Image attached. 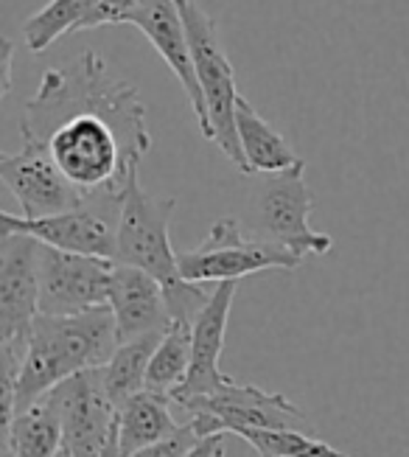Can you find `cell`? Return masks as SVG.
<instances>
[{
	"label": "cell",
	"mask_w": 409,
	"mask_h": 457,
	"mask_svg": "<svg viewBox=\"0 0 409 457\" xmlns=\"http://www.w3.org/2000/svg\"><path fill=\"white\" fill-rule=\"evenodd\" d=\"M23 137L48 146L85 196L121 194L151 149L146 104L135 85L112 76L95 51L68 68H48L20 115Z\"/></svg>",
	"instance_id": "cell-1"
},
{
	"label": "cell",
	"mask_w": 409,
	"mask_h": 457,
	"mask_svg": "<svg viewBox=\"0 0 409 457\" xmlns=\"http://www.w3.org/2000/svg\"><path fill=\"white\" fill-rule=\"evenodd\" d=\"M115 348H119V334L110 306L70 317L40 314L31 326L20 376L14 385V415L73 376L104 368Z\"/></svg>",
	"instance_id": "cell-2"
},
{
	"label": "cell",
	"mask_w": 409,
	"mask_h": 457,
	"mask_svg": "<svg viewBox=\"0 0 409 457\" xmlns=\"http://www.w3.org/2000/svg\"><path fill=\"white\" fill-rule=\"evenodd\" d=\"M177 211L174 196H154L138 183V169L129 174L121 194L119 255L115 264H129L158 278L166 289V301L174 320L193 323L208 306L210 295L205 284H191L180 272V253L171 247V216Z\"/></svg>",
	"instance_id": "cell-3"
},
{
	"label": "cell",
	"mask_w": 409,
	"mask_h": 457,
	"mask_svg": "<svg viewBox=\"0 0 409 457\" xmlns=\"http://www.w3.org/2000/svg\"><path fill=\"white\" fill-rule=\"evenodd\" d=\"M306 163L275 171V174H244L249 180L247 205L241 228L281 247L295 250L298 255H325L334 247V238L328 233L311 230L308 216L315 211V196L306 186Z\"/></svg>",
	"instance_id": "cell-4"
},
{
	"label": "cell",
	"mask_w": 409,
	"mask_h": 457,
	"mask_svg": "<svg viewBox=\"0 0 409 457\" xmlns=\"http://www.w3.org/2000/svg\"><path fill=\"white\" fill-rule=\"evenodd\" d=\"M177 9L183 14L191 56H193V71H197L200 87L208 104L210 141L222 149V154L233 166L241 174H247V161H244L239 132H236V104H239L236 71H233L230 56L225 54L217 23H213L210 14L202 6L193 4V0H177Z\"/></svg>",
	"instance_id": "cell-5"
},
{
	"label": "cell",
	"mask_w": 409,
	"mask_h": 457,
	"mask_svg": "<svg viewBox=\"0 0 409 457\" xmlns=\"http://www.w3.org/2000/svg\"><path fill=\"white\" fill-rule=\"evenodd\" d=\"M303 262L295 250L249 236L236 216H222L200 247L180 253V272L191 284H222L264 270H298Z\"/></svg>",
	"instance_id": "cell-6"
},
{
	"label": "cell",
	"mask_w": 409,
	"mask_h": 457,
	"mask_svg": "<svg viewBox=\"0 0 409 457\" xmlns=\"http://www.w3.org/2000/svg\"><path fill=\"white\" fill-rule=\"evenodd\" d=\"M121 194H93L85 200V205L65 213L43 216V220H26V216L4 211L0 213V225H4V233L34 236L37 242L53 250L115 262V255H119Z\"/></svg>",
	"instance_id": "cell-7"
},
{
	"label": "cell",
	"mask_w": 409,
	"mask_h": 457,
	"mask_svg": "<svg viewBox=\"0 0 409 457\" xmlns=\"http://www.w3.org/2000/svg\"><path fill=\"white\" fill-rule=\"evenodd\" d=\"M185 412L202 438H208V435H227L239 427L315 432L306 412L298 404H291L283 393H266L256 385L239 382L227 385L213 395H205V399L191 402Z\"/></svg>",
	"instance_id": "cell-8"
},
{
	"label": "cell",
	"mask_w": 409,
	"mask_h": 457,
	"mask_svg": "<svg viewBox=\"0 0 409 457\" xmlns=\"http://www.w3.org/2000/svg\"><path fill=\"white\" fill-rule=\"evenodd\" d=\"M40 317V242L26 233L0 238V348L26 356Z\"/></svg>",
	"instance_id": "cell-9"
},
{
	"label": "cell",
	"mask_w": 409,
	"mask_h": 457,
	"mask_svg": "<svg viewBox=\"0 0 409 457\" xmlns=\"http://www.w3.org/2000/svg\"><path fill=\"white\" fill-rule=\"evenodd\" d=\"M0 180L20 203L26 220L65 213L87 200L56 166L48 146L37 137H23L20 152L0 154Z\"/></svg>",
	"instance_id": "cell-10"
},
{
	"label": "cell",
	"mask_w": 409,
	"mask_h": 457,
	"mask_svg": "<svg viewBox=\"0 0 409 457\" xmlns=\"http://www.w3.org/2000/svg\"><path fill=\"white\" fill-rule=\"evenodd\" d=\"M115 262L53 250L40 242V314L70 317L110 306Z\"/></svg>",
	"instance_id": "cell-11"
},
{
	"label": "cell",
	"mask_w": 409,
	"mask_h": 457,
	"mask_svg": "<svg viewBox=\"0 0 409 457\" xmlns=\"http://www.w3.org/2000/svg\"><path fill=\"white\" fill-rule=\"evenodd\" d=\"M51 393L62 410L68 452L73 457H102L119 421V407L107 395L102 368L73 376Z\"/></svg>",
	"instance_id": "cell-12"
},
{
	"label": "cell",
	"mask_w": 409,
	"mask_h": 457,
	"mask_svg": "<svg viewBox=\"0 0 409 457\" xmlns=\"http://www.w3.org/2000/svg\"><path fill=\"white\" fill-rule=\"evenodd\" d=\"M239 281H222L213 289L208 306L193 320V343H191V370L183 387L171 395V402L185 410L191 402L205 399L233 385L230 376L219 368L222 351H225V334H227V317L233 297H236Z\"/></svg>",
	"instance_id": "cell-13"
},
{
	"label": "cell",
	"mask_w": 409,
	"mask_h": 457,
	"mask_svg": "<svg viewBox=\"0 0 409 457\" xmlns=\"http://www.w3.org/2000/svg\"><path fill=\"white\" fill-rule=\"evenodd\" d=\"M124 26L138 29L151 48L158 51L166 65L171 68V73L177 76L180 87L185 90V98L197 115V124L202 137L210 141V118H208V104L200 87L197 71H193V56H191V46H188V31L183 23V14L177 9V0H146L143 6L135 9Z\"/></svg>",
	"instance_id": "cell-14"
},
{
	"label": "cell",
	"mask_w": 409,
	"mask_h": 457,
	"mask_svg": "<svg viewBox=\"0 0 409 457\" xmlns=\"http://www.w3.org/2000/svg\"><path fill=\"white\" fill-rule=\"evenodd\" d=\"M110 309L115 317V334L119 343L135 340V337L166 331L174 317L166 301V289L158 278L149 272L115 264L112 281H110Z\"/></svg>",
	"instance_id": "cell-15"
},
{
	"label": "cell",
	"mask_w": 409,
	"mask_h": 457,
	"mask_svg": "<svg viewBox=\"0 0 409 457\" xmlns=\"http://www.w3.org/2000/svg\"><path fill=\"white\" fill-rule=\"evenodd\" d=\"M236 132H239V144L247 161V174H275V171H289L306 163L303 157L283 141V135L275 132V127H272L244 96H239V104H236Z\"/></svg>",
	"instance_id": "cell-16"
},
{
	"label": "cell",
	"mask_w": 409,
	"mask_h": 457,
	"mask_svg": "<svg viewBox=\"0 0 409 457\" xmlns=\"http://www.w3.org/2000/svg\"><path fill=\"white\" fill-rule=\"evenodd\" d=\"M171 404L168 395L141 390L119 407V444L124 457L160 444L183 429V424L174 421Z\"/></svg>",
	"instance_id": "cell-17"
},
{
	"label": "cell",
	"mask_w": 409,
	"mask_h": 457,
	"mask_svg": "<svg viewBox=\"0 0 409 457\" xmlns=\"http://www.w3.org/2000/svg\"><path fill=\"white\" fill-rule=\"evenodd\" d=\"M4 441L14 449L17 457H56L65 446L62 410L53 393H45L31 407L20 410L4 427Z\"/></svg>",
	"instance_id": "cell-18"
},
{
	"label": "cell",
	"mask_w": 409,
	"mask_h": 457,
	"mask_svg": "<svg viewBox=\"0 0 409 457\" xmlns=\"http://www.w3.org/2000/svg\"><path fill=\"white\" fill-rule=\"evenodd\" d=\"M160 340H163V331L143 334V337H135V340L119 343L112 360L102 368L107 395L112 399L115 407L129 402L135 393L146 390V370H149V362H151L154 351H158Z\"/></svg>",
	"instance_id": "cell-19"
},
{
	"label": "cell",
	"mask_w": 409,
	"mask_h": 457,
	"mask_svg": "<svg viewBox=\"0 0 409 457\" xmlns=\"http://www.w3.org/2000/svg\"><path fill=\"white\" fill-rule=\"evenodd\" d=\"M191 343H193V323L174 320L163 340L154 351L149 370H146V390L158 395H171L183 387L191 370Z\"/></svg>",
	"instance_id": "cell-20"
},
{
	"label": "cell",
	"mask_w": 409,
	"mask_h": 457,
	"mask_svg": "<svg viewBox=\"0 0 409 457\" xmlns=\"http://www.w3.org/2000/svg\"><path fill=\"white\" fill-rule=\"evenodd\" d=\"M107 0H48L23 23V43L31 54L48 51L62 34L79 31L85 20Z\"/></svg>",
	"instance_id": "cell-21"
},
{
	"label": "cell",
	"mask_w": 409,
	"mask_h": 457,
	"mask_svg": "<svg viewBox=\"0 0 409 457\" xmlns=\"http://www.w3.org/2000/svg\"><path fill=\"white\" fill-rule=\"evenodd\" d=\"M241 441H247L261 457H350L331 446L315 432H300V429H261V427H239L233 429Z\"/></svg>",
	"instance_id": "cell-22"
},
{
	"label": "cell",
	"mask_w": 409,
	"mask_h": 457,
	"mask_svg": "<svg viewBox=\"0 0 409 457\" xmlns=\"http://www.w3.org/2000/svg\"><path fill=\"white\" fill-rule=\"evenodd\" d=\"M200 441H202V435L197 432V427H193V421L188 419L177 435H171V438L154 444V446H146L141 452H132L127 457H188V452Z\"/></svg>",
	"instance_id": "cell-23"
},
{
	"label": "cell",
	"mask_w": 409,
	"mask_h": 457,
	"mask_svg": "<svg viewBox=\"0 0 409 457\" xmlns=\"http://www.w3.org/2000/svg\"><path fill=\"white\" fill-rule=\"evenodd\" d=\"M146 0H107V4H102L99 9H95L79 31H87V29H102V26H124L127 23V17L143 6Z\"/></svg>",
	"instance_id": "cell-24"
},
{
	"label": "cell",
	"mask_w": 409,
	"mask_h": 457,
	"mask_svg": "<svg viewBox=\"0 0 409 457\" xmlns=\"http://www.w3.org/2000/svg\"><path fill=\"white\" fill-rule=\"evenodd\" d=\"M0 48H4V62H0V68H4V82H0V96H9L12 93V65H14V46L12 39H0Z\"/></svg>",
	"instance_id": "cell-25"
},
{
	"label": "cell",
	"mask_w": 409,
	"mask_h": 457,
	"mask_svg": "<svg viewBox=\"0 0 409 457\" xmlns=\"http://www.w3.org/2000/svg\"><path fill=\"white\" fill-rule=\"evenodd\" d=\"M222 444H225V435H208V438H202L188 452V457H213V452H217Z\"/></svg>",
	"instance_id": "cell-26"
},
{
	"label": "cell",
	"mask_w": 409,
	"mask_h": 457,
	"mask_svg": "<svg viewBox=\"0 0 409 457\" xmlns=\"http://www.w3.org/2000/svg\"><path fill=\"white\" fill-rule=\"evenodd\" d=\"M102 457H124V454H121V444H119V421H115V429H112V435H110V441H107Z\"/></svg>",
	"instance_id": "cell-27"
},
{
	"label": "cell",
	"mask_w": 409,
	"mask_h": 457,
	"mask_svg": "<svg viewBox=\"0 0 409 457\" xmlns=\"http://www.w3.org/2000/svg\"><path fill=\"white\" fill-rule=\"evenodd\" d=\"M0 457H17V454H14V449H12L6 441H4V452H0Z\"/></svg>",
	"instance_id": "cell-28"
},
{
	"label": "cell",
	"mask_w": 409,
	"mask_h": 457,
	"mask_svg": "<svg viewBox=\"0 0 409 457\" xmlns=\"http://www.w3.org/2000/svg\"><path fill=\"white\" fill-rule=\"evenodd\" d=\"M213 457H225V444H222V446H219L217 452H213Z\"/></svg>",
	"instance_id": "cell-29"
},
{
	"label": "cell",
	"mask_w": 409,
	"mask_h": 457,
	"mask_svg": "<svg viewBox=\"0 0 409 457\" xmlns=\"http://www.w3.org/2000/svg\"><path fill=\"white\" fill-rule=\"evenodd\" d=\"M56 457H73V454L68 452V446H62V452H60V454H56Z\"/></svg>",
	"instance_id": "cell-30"
}]
</instances>
